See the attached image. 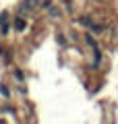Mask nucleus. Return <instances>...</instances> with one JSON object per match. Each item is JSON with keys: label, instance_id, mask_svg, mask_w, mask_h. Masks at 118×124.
<instances>
[{"label": "nucleus", "instance_id": "obj_1", "mask_svg": "<svg viewBox=\"0 0 118 124\" xmlns=\"http://www.w3.org/2000/svg\"><path fill=\"white\" fill-rule=\"evenodd\" d=\"M15 29H17V31H23V29H25V19H21V17L15 19Z\"/></svg>", "mask_w": 118, "mask_h": 124}]
</instances>
